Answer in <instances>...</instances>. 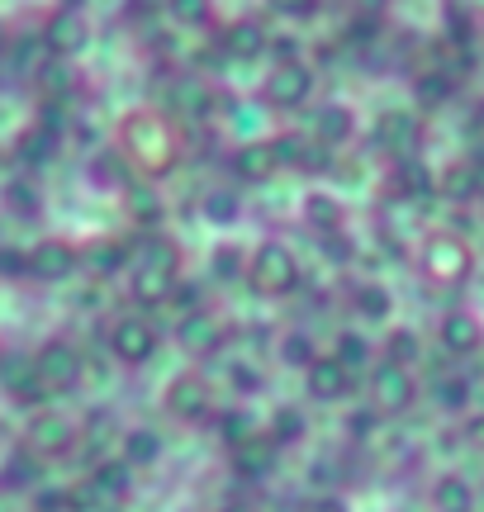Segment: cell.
Here are the masks:
<instances>
[{"label": "cell", "mask_w": 484, "mask_h": 512, "mask_svg": "<svg viewBox=\"0 0 484 512\" xmlns=\"http://www.w3.org/2000/svg\"><path fill=\"white\" fill-rule=\"evenodd\" d=\"M228 323L219 309H190L181 313V323H176V342H181V351H186L190 361H214L219 351L228 347Z\"/></svg>", "instance_id": "cell-10"}, {"label": "cell", "mask_w": 484, "mask_h": 512, "mask_svg": "<svg viewBox=\"0 0 484 512\" xmlns=\"http://www.w3.org/2000/svg\"><path fill=\"white\" fill-rule=\"evenodd\" d=\"M428 498L437 512H475V484H470L466 475H456V470L432 479Z\"/></svg>", "instance_id": "cell-22"}, {"label": "cell", "mask_w": 484, "mask_h": 512, "mask_svg": "<svg viewBox=\"0 0 484 512\" xmlns=\"http://www.w3.org/2000/svg\"><path fill=\"white\" fill-rule=\"evenodd\" d=\"M394 181H399V195H428V190H437V176L418 157H404L394 166Z\"/></svg>", "instance_id": "cell-32"}, {"label": "cell", "mask_w": 484, "mask_h": 512, "mask_svg": "<svg viewBox=\"0 0 484 512\" xmlns=\"http://www.w3.org/2000/svg\"><path fill=\"white\" fill-rule=\"evenodd\" d=\"M0 389H5V399L19 403V408H38L43 394H48L34 370V356H0Z\"/></svg>", "instance_id": "cell-16"}, {"label": "cell", "mask_w": 484, "mask_h": 512, "mask_svg": "<svg viewBox=\"0 0 484 512\" xmlns=\"http://www.w3.org/2000/svg\"><path fill=\"white\" fill-rule=\"evenodd\" d=\"M81 446V422L67 408H48L38 403L29 422H24V451L34 460H67Z\"/></svg>", "instance_id": "cell-4"}, {"label": "cell", "mask_w": 484, "mask_h": 512, "mask_svg": "<svg viewBox=\"0 0 484 512\" xmlns=\"http://www.w3.org/2000/svg\"><path fill=\"white\" fill-rule=\"evenodd\" d=\"M219 512H252V508H247V503H224Z\"/></svg>", "instance_id": "cell-41"}, {"label": "cell", "mask_w": 484, "mask_h": 512, "mask_svg": "<svg viewBox=\"0 0 484 512\" xmlns=\"http://www.w3.org/2000/svg\"><path fill=\"white\" fill-rule=\"evenodd\" d=\"M105 351L114 356V366L143 370L162 351V332H157V323H152L148 313H119V318H110V328H105Z\"/></svg>", "instance_id": "cell-5"}, {"label": "cell", "mask_w": 484, "mask_h": 512, "mask_svg": "<svg viewBox=\"0 0 484 512\" xmlns=\"http://www.w3.org/2000/svg\"><path fill=\"white\" fill-rule=\"evenodd\" d=\"M228 380H233V389H238V394H261V389H266V375H252V366H233V375H228Z\"/></svg>", "instance_id": "cell-37"}, {"label": "cell", "mask_w": 484, "mask_h": 512, "mask_svg": "<svg viewBox=\"0 0 484 512\" xmlns=\"http://www.w3.org/2000/svg\"><path fill=\"white\" fill-rule=\"evenodd\" d=\"M86 176H91L95 185H105V190H129V185H133V166L119 157V147H105V152H95V157H91Z\"/></svg>", "instance_id": "cell-25"}, {"label": "cell", "mask_w": 484, "mask_h": 512, "mask_svg": "<svg viewBox=\"0 0 484 512\" xmlns=\"http://www.w3.org/2000/svg\"><path fill=\"white\" fill-rule=\"evenodd\" d=\"M309 95H314V72L304 67V62H280L276 72L266 76V86H261V100H266V110H304L309 105Z\"/></svg>", "instance_id": "cell-12"}, {"label": "cell", "mask_w": 484, "mask_h": 512, "mask_svg": "<svg viewBox=\"0 0 484 512\" xmlns=\"http://www.w3.org/2000/svg\"><path fill=\"white\" fill-rule=\"evenodd\" d=\"M299 380H304V399L309 403H342L356 389V375L337 361L333 351H318V361Z\"/></svg>", "instance_id": "cell-13"}, {"label": "cell", "mask_w": 484, "mask_h": 512, "mask_svg": "<svg viewBox=\"0 0 484 512\" xmlns=\"http://www.w3.org/2000/svg\"><path fill=\"white\" fill-rule=\"evenodd\" d=\"M200 214H205L209 223H219V228H233V223L242 219V195L238 190H228V185H219V190H209L205 195Z\"/></svg>", "instance_id": "cell-27"}, {"label": "cell", "mask_w": 484, "mask_h": 512, "mask_svg": "<svg viewBox=\"0 0 484 512\" xmlns=\"http://www.w3.org/2000/svg\"><path fill=\"white\" fill-rule=\"evenodd\" d=\"M228 171H233V181H242V185H266L271 176H280V166H276V157H271L266 138L233 147V152H228Z\"/></svg>", "instance_id": "cell-17"}, {"label": "cell", "mask_w": 484, "mask_h": 512, "mask_svg": "<svg viewBox=\"0 0 484 512\" xmlns=\"http://www.w3.org/2000/svg\"><path fill=\"white\" fill-rule=\"evenodd\" d=\"M162 413L176 422H209L219 413L214 403V384H209L205 370H181L171 375L167 389H162Z\"/></svg>", "instance_id": "cell-7"}, {"label": "cell", "mask_w": 484, "mask_h": 512, "mask_svg": "<svg viewBox=\"0 0 484 512\" xmlns=\"http://www.w3.org/2000/svg\"><path fill=\"white\" fill-rule=\"evenodd\" d=\"M356 138V114L347 105H328V110H318L314 119V143L323 152H342V147Z\"/></svg>", "instance_id": "cell-20"}, {"label": "cell", "mask_w": 484, "mask_h": 512, "mask_svg": "<svg viewBox=\"0 0 484 512\" xmlns=\"http://www.w3.org/2000/svg\"><path fill=\"white\" fill-rule=\"evenodd\" d=\"M470 441H480V446H484V413H480V418H470Z\"/></svg>", "instance_id": "cell-40"}, {"label": "cell", "mask_w": 484, "mask_h": 512, "mask_svg": "<svg viewBox=\"0 0 484 512\" xmlns=\"http://www.w3.org/2000/svg\"><path fill=\"white\" fill-rule=\"evenodd\" d=\"M304 432H309V418H304V408H295V403H280L276 413H271V422H266V437L276 441L280 451L304 441Z\"/></svg>", "instance_id": "cell-26"}, {"label": "cell", "mask_w": 484, "mask_h": 512, "mask_svg": "<svg viewBox=\"0 0 484 512\" xmlns=\"http://www.w3.org/2000/svg\"><path fill=\"white\" fill-rule=\"evenodd\" d=\"M413 266H418V275L428 280L432 290H461L475 275V247L456 228H432L428 238L418 242Z\"/></svg>", "instance_id": "cell-2"}, {"label": "cell", "mask_w": 484, "mask_h": 512, "mask_svg": "<svg viewBox=\"0 0 484 512\" xmlns=\"http://www.w3.org/2000/svg\"><path fill=\"white\" fill-rule=\"evenodd\" d=\"M10 204H24V209H38V195L29 185H10Z\"/></svg>", "instance_id": "cell-39"}, {"label": "cell", "mask_w": 484, "mask_h": 512, "mask_svg": "<svg viewBox=\"0 0 484 512\" xmlns=\"http://www.w3.org/2000/svg\"><path fill=\"white\" fill-rule=\"evenodd\" d=\"M29 356H34V370L48 394H72L76 384H81V375H86V356H81V347H76L72 337H48Z\"/></svg>", "instance_id": "cell-8"}, {"label": "cell", "mask_w": 484, "mask_h": 512, "mask_svg": "<svg viewBox=\"0 0 484 512\" xmlns=\"http://www.w3.org/2000/svg\"><path fill=\"white\" fill-rule=\"evenodd\" d=\"M162 256H143L129 266V299L133 304H171V294L181 285V256H176V242H162Z\"/></svg>", "instance_id": "cell-6"}, {"label": "cell", "mask_w": 484, "mask_h": 512, "mask_svg": "<svg viewBox=\"0 0 484 512\" xmlns=\"http://www.w3.org/2000/svg\"><path fill=\"white\" fill-rule=\"evenodd\" d=\"M86 484H91L95 498H105V503H124V498L133 494V470L124 465V460H100Z\"/></svg>", "instance_id": "cell-23"}, {"label": "cell", "mask_w": 484, "mask_h": 512, "mask_svg": "<svg viewBox=\"0 0 484 512\" xmlns=\"http://www.w3.org/2000/svg\"><path fill=\"white\" fill-rule=\"evenodd\" d=\"M242 285L257 294V299H290V294L304 285V266H299L295 247L280 242V238L257 242V247L247 252V275H242Z\"/></svg>", "instance_id": "cell-3"}, {"label": "cell", "mask_w": 484, "mask_h": 512, "mask_svg": "<svg viewBox=\"0 0 484 512\" xmlns=\"http://www.w3.org/2000/svg\"><path fill=\"white\" fill-rule=\"evenodd\" d=\"M418 356H423V342H418V332L413 328H390L385 332V356L380 361H394V366H418Z\"/></svg>", "instance_id": "cell-28"}, {"label": "cell", "mask_w": 484, "mask_h": 512, "mask_svg": "<svg viewBox=\"0 0 484 512\" xmlns=\"http://www.w3.org/2000/svg\"><path fill=\"white\" fill-rule=\"evenodd\" d=\"M114 147H119V157L133 166V176L138 181H167L171 171L181 166L186 157V143H181V133L171 128L167 114L157 110H129L119 124H114Z\"/></svg>", "instance_id": "cell-1"}, {"label": "cell", "mask_w": 484, "mask_h": 512, "mask_svg": "<svg viewBox=\"0 0 484 512\" xmlns=\"http://www.w3.org/2000/svg\"><path fill=\"white\" fill-rule=\"evenodd\" d=\"M299 223H304L309 233H318L323 242L342 238V233H347V204H342V195L314 185V190H304V200H299Z\"/></svg>", "instance_id": "cell-15"}, {"label": "cell", "mask_w": 484, "mask_h": 512, "mask_svg": "<svg viewBox=\"0 0 484 512\" xmlns=\"http://www.w3.org/2000/svg\"><path fill=\"white\" fill-rule=\"evenodd\" d=\"M418 403V375L409 366L380 361L371 366V413L375 418H404Z\"/></svg>", "instance_id": "cell-9"}, {"label": "cell", "mask_w": 484, "mask_h": 512, "mask_svg": "<svg viewBox=\"0 0 484 512\" xmlns=\"http://www.w3.org/2000/svg\"><path fill=\"white\" fill-rule=\"evenodd\" d=\"M81 271V247L72 238H43L24 252V275L38 285H62Z\"/></svg>", "instance_id": "cell-11"}, {"label": "cell", "mask_w": 484, "mask_h": 512, "mask_svg": "<svg viewBox=\"0 0 484 512\" xmlns=\"http://www.w3.org/2000/svg\"><path fill=\"white\" fill-rule=\"evenodd\" d=\"M437 403L451 408V413L470 408V380L466 375H447V380H437Z\"/></svg>", "instance_id": "cell-36"}, {"label": "cell", "mask_w": 484, "mask_h": 512, "mask_svg": "<svg viewBox=\"0 0 484 512\" xmlns=\"http://www.w3.org/2000/svg\"><path fill=\"white\" fill-rule=\"evenodd\" d=\"M333 356H337V361H342V366H347V370L356 375V370H366V366H371V356H375V351H371V342H366V337H356V332H337Z\"/></svg>", "instance_id": "cell-34"}, {"label": "cell", "mask_w": 484, "mask_h": 512, "mask_svg": "<svg viewBox=\"0 0 484 512\" xmlns=\"http://www.w3.org/2000/svg\"><path fill=\"white\" fill-rule=\"evenodd\" d=\"M280 361L304 375V370L318 361V347L309 342V337H304V332H285V337H280Z\"/></svg>", "instance_id": "cell-33"}, {"label": "cell", "mask_w": 484, "mask_h": 512, "mask_svg": "<svg viewBox=\"0 0 484 512\" xmlns=\"http://www.w3.org/2000/svg\"><path fill=\"white\" fill-rule=\"evenodd\" d=\"M247 252H252V247H242V242H219V247L209 252V266H214L219 280H242V275H247Z\"/></svg>", "instance_id": "cell-31"}, {"label": "cell", "mask_w": 484, "mask_h": 512, "mask_svg": "<svg viewBox=\"0 0 484 512\" xmlns=\"http://www.w3.org/2000/svg\"><path fill=\"white\" fill-rule=\"evenodd\" d=\"M81 266H91V271H124L129 266V247L114 238H100L95 247H81Z\"/></svg>", "instance_id": "cell-30"}, {"label": "cell", "mask_w": 484, "mask_h": 512, "mask_svg": "<svg viewBox=\"0 0 484 512\" xmlns=\"http://www.w3.org/2000/svg\"><path fill=\"white\" fill-rule=\"evenodd\" d=\"M437 347L447 351V356H475V351L484 347V318L475 309H466V304H456V309H447L442 318H437Z\"/></svg>", "instance_id": "cell-14"}, {"label": "cell", "mask_w": 484, "mask_h": 512, "mask_svg": "<svg viewBox=\"0 0 484 512\" xmlns=\"http://www.w3.org/2000/svg\"><path fill=\"white\" fill-rule=\"evenodd\" d=\"M233 451V470H238L242 479H261L271 465H276V441L266 437V432H257V437H247V441H238V446H228Z\"/></svg>", "instance_id": "cell-21"}, {"label": "cell", "mask_w": 484, "mask_h": 512, "mask_svg": "<svg viewBox=\"0 0 484 512\" xmlns=\"http://www.w3.org/2000/svg\"><path fill=\"white\" fill-rule=\"evenodd\" d=\"M261 48V34H252L247 24H238V34H233V53L238 57H252Z\"/></svg>", "instance_id": "cell-38"}, {"label": "cell", "mask_w": 484, "mask_h": 512, "mask_svg": "<svg viewBox=\"0 0 484 512\" xmlns=\"http://www.w3.org/2000/svg\"><path fill=\"white\" fill-rule=\"evenodd\" d=\"M162 451H167L162 432H152V427H129V432H124V451H119V460H124L129 470H148V465L162 460Z\"/></svg>", "instance_id": "cell-24"}, {"label": "cell", "mask_w": 484, "mask_h": 512, "mask_svg": "<svg viewBox=\"0 0 484 512\" xmlns=\"http://www.w3.org/2000/svg\"><path fill=\"white\" fill-rule=\"evenodd\" d=\"M119 204H124V219H133L138 228H152V233L167 219V200L152 181H133L129 190H119Z\"/></svg>", "instance_id": "cell-18"}, {"label": "cell", "mask_w": 484, "mask_h": 512, "mask_svg": "<svg viewBox=\"0 0 484 512\" xmlns=\"http://www.w3.org/2000/svg\"><path fill=\"white\" fill-rule=\"evenodd\" d=\"M209 422L219 427V437H224L228 446H238V441L257 437V418H252V413H242V408H233V413H214Z\"/></svg>", "instance_id": "cell-35"}, {"label": "cell", "mask_w": 484, "mask_h": 512, "mask_svg": "<svg viewBox=\"0 0 484 512\" xmlns=\"http://www.w3.org/2000/svg\"><path fill=\"white\" fill-rule=\"evenodd\" d=\"M347 304L361 323H390L394 318V294L380 280H352L347 285Z\"/></svg>", "instance_id": "cell-19"}, {"label": "cell", "mask_w": 484, "mask_h": 512, "mask_svg": "<svg viewBox=\"0 0 484 512\" xmlns=\"http://www.w3.org/2000/svg\"><path fill=\"white\" fill-rule=\"evenodd\" d=\"M413 133H418V124H413L409 114H385L375 124V143L394 147V152H413Z\"/></svg>", "instance_id": "cell-29"}]
</instances>
